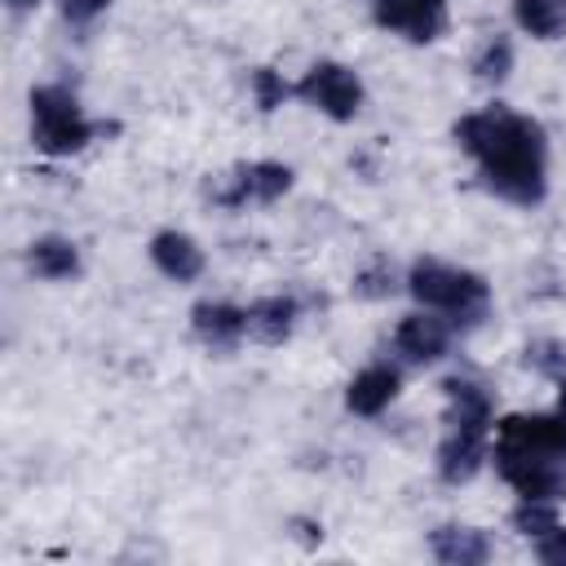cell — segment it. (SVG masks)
Listing matches in <instances>:
<instances>
[{
    "label": "cell",
    "instance_id": "cell-7",
    "mask_svg": "<svg viewBox=\"0 0 566 566\" xmlns=\"http://www.w3.org/2000/svg\"><path fill=\"white\" fill-rule=\"evenodd\" d=\"M486 438H491L486 424H455V420H447V433L438 442V473H442V482H451V486L469 482L482 469V460H486Z\"/></svg>",
    "mask_w": 566,
    "mask_h": 566
},
{
    "label": "cell",
    "instance_id": "cell-10",
    "mask_svg": "<svg viewBox=\"0 0 566 566\" xmlns=\"http://www.w3.org/2000/svg\"><path fill=\"white\" fill-rule=\"evenodd\" d=\"M447 345H451V323H447L442 314H433V310L407 314V318L398 323V332H394V349H398L407 363H416V367L438 363V358L447 354Z\"/></svg>",
    "mask_w": 566,
    "mask_h": 566
},
{
    "label": "cell",
    "instance_id": "cell-24",
    "mask_svg": "<svg viewBox=\"0 0 566 566\" xmlns=\"http://www.w3.org/2000/svg\"><path fill=\"white\" fill-rule=\"evenodd\" d=\"M535 557L548 562V566H566V526L562 522L535 539Z\"/></svg>",
    "mask_w": 566,
    "mask_h": 566
},
{
    "label": "cell",
    "instance_id": "cell-13",
    "mask_svg": "<svg viewBox=\"0 0 566 566\" xmlns=\"http://www.w3.org/2000/svg\"><path fill=\"white\" fill-rule=\"evenodd\" d=\"M398 367H389V363H371V367H363L354 380H349V389H345V407L354 411V416H380L394 398H398Z\"/></svg>",
    "mask_w": 566,
    "mask_h": 566
},
{
    "label": "cell",
    "instance_id": "cell-18",
    "mask_svg": "<svg viewBox=\"0 0 566 566\" xmlns=\"http://www.w3.org/2000/svg\"><path fill=\"white\" fill-rule=\"evenodd\" d=\"M447 389V402H451V416L447 420H455V424H486L491 429V394L482 389V385H473V380H447L442 385Z\"/></svg>",
    "mask_w": 566,
    "mask_h": 566
},
{
    "label": "cell",
    "instance_id": "cell-1",
    "mask_svg": "<svg viewBox=\"0 0 566 566\" xmlns=\"http://www.w3.org/2000/svg\"><path fill=\"white\" fill-rule=\"evenodd\" d=\"M455 142L464 155H473L482 181L509 199V203H539L548 190V142L544 128L531 115H517L509 106L473 111L455 124Z\"/></svg>",
    "mask_w": 566,
    "mask_h": 566
},
{
    "label": "cell",
    "instance_id": "cell-2",
    "mask_svg": "<svg viewBox=\"0 0 566 566\" xmlns=\"http://www.w3.org/2000/svg\"><path fill=\"white\" fill-rule=\"evenodd\" d=\"M407 292H411L424 310L442 314L451 327H460V323L473 327V323L482 318V310H486V279L473 274V270L433 261V256L411 265V274H407Z\"/></svg>",
    "mask_w": 566,
    "mask_h": 566
},
{
    "label": "cell",
    "instance_id": "cell-20",
    "mask_svg": "<svg viewBox=\"0 0 566 566\" xmlns=\"http://www.w3.org/2000/svg\"><path fill=\"white\" fill-rule=\"evenodd\" d=\"M513 526H517L522 535L539 539L544 531L557 526V509H553V500H522V504L513 509Z\"/></svg>",
    "mask_w": 566,
    "mask_h": 566
},
{
    "label": "cell",
    "instance_id": "cell-17",
    "mask_svg": "<svg viewBox=\"0 0 566 566\" xmlns=\"http://www.w3.org/2000/svg\"><path fill=\"white\" fill-rule=\"evenodd\" d=\"M513 18L535 40H562L566 35V0H513Z\"/></svg>",
    "mask_w": 566,
    "mask_h": 566
},
{
    "label": "cell",
    "instance_id": "cell-3",
    "mask_svg": "<svg viewBox=\"0 0 566 566\" xmlns=\"http://www.w3.org/2000/svg\"><path fill=\"white\" fill-rule=\"evenodd\" d=\"M31 137L44 155H75L80 146H88L93 124L80 115L75 97L62 84H40L31 93Z\"/></svg>",
    "mask_w": 566,
    "mask_h": 566
},
{
    "label": "cell",
    "instance_id": "cell-12",
    "mask_svg": "<svg viewBox=\"0 0 566 566\" xmlns=\"http://www.w3.org/2000/svg\"><path fill=\"white\" fill-rule=\"evenodd\" d=\"M190 323H195V336L208 349H234L239 336L248 332V310H239L230 301H199L190 310Z\"/></svg>",
    "mask_w": 566,
    "mask_h": 566
},
{
    "label": "cell",
    "instance_id": "cell-4",
    "mask_svg": "<svg viewBox=\"0 0 566 566\" xmlns=\"http://www.w3.org/2000/svg\"><path fill=\"white\" fill-rule=\"evenodd\" d=\"M495 469L522 500H553L557 504L566 495V464L557 455H539V451L495 442Z\"/></svg>",
    "mask_w": 566,
    "mask_h": 566
},
{
    "label": "cell",
    "instance_id": "cell-26",
    "mask_svg": "<svg viewBox=\"0 0 566 566\" xmlns=\"http://www.w3.org/2000/svg\"><path fill=\"white\" fill-rule=\"evenodd\" d=\"M9 4V13H27V9H35L40 0H4Z\"/></svg>",
    "mask_w": 566,
    "mask_h": 566
},
{
    "label": "cell",
    "instance_id": "cell-21",
    "mask_svg": "<svg viewBox=\"0 0 566 566\" xmlns=\"http://www.w3.org/2000/svg\"><path fill=\"white\" fill-rule=\"evenodd\" d=\"M354 292H358V296H367V301H380V296H389V292H394V265H389L385 256L367 261V265L354 274Z\"/></svg>",
    "mask_w": 566,
    "mask_h": 566
},
{
    "label": "cell",
    "instance_id": "cell-14",
    "mask_svg": "<svg viewBox=\"0 0 566 566\" xmlns=\"http://www.w3.org/2000/svg\"><path fill=\"white\" fill-rule=\"evenodd\" d=\"M429 544H433V557L447 566H482L491 557V539L478 526H438Z\"/></svg>",
    "mask_w": 566,
    "mask_h": 566
},
{
    "label": "cell",
    "instance_id": "cell-19",
    "mask_svg": "<svg viewBox=\"0 0 566 566\" xmlns=\"http://www.w3.org/2000/svg\"><path fill=\"white\" fill-rule=\"evenodd\" d=\"M509 71H513V44H509V35H491L473 53V75L486 80V84H500Z\"/></svg>",
    "mask_w": 566,
    "mask_h": 566
},
{
    "label": "cell",
    "instance_id": "cell-5",
    "mask_svg": "<svg viewBox=\"0 0 566 566\" xmlns=\"http://www.w3.org/2000/svg\"><path fill=\"white\" fill-rule=\"evenodd\" d=\"M296 93L310 106H318L327 119H340V124L354 119L358 106H363V80L340 62H314L305 71V80L296 84Z\"/></svg>",
    "mask_w": 566,
    "mask_h": 566
},
{
    "label": "cell",
    "instance_id": "cell-25",
    "mask_svg": "<svg viewBox=\"0 0 566 566\" xmlns=\"http://www.w3.org/2000/svg\"><path fill=\"white\" fill-rule=\"evenodd\" d=\"M106 4H111V0H62V13H66L71 22H93Z\"/></svg>",
    "mask_w": 566,
    "mask_h": 566
},
{
    "label": "cell",
    "instance_id": "cell-22",
    "mask_svg": "<svg viewBox=\"0 0 566 566\" xmlns=\"http://www.w3.org/2000/svg\"><path fill=\"white\" fill-rule=\"evenodd\" d=\"M287 93H292V88H287V80H283L274 66H256V71H252V97H256L261 111H279V106L287 102Z\"/></svg>",
    "mask_w": 566,
    "mask_h": 566
},
{
    "label": "cell",
    "instance_id": "cell-6",
    "mask_svg": "<svg viewBox=\"0 0 566 566\" xmlns=\"http://www.w3.org/2000/svg\"><path fill=\"white\" fill-rule=\"evenodd\" d=\"M292 190V168L274 159H256L230 172V186H221L212 199L221 208H248V203H274L279 195Z\"/></svg>",
    "mask_w": 566,
    "mask_h": 566
},
{
    "label": "cell",
    "instance_id": "cell-16",
    "mask_svg": "<svg viewBox=\"0 0 566 566\" xmlns=\"http://www.w3.org/2000/svg\"><path fill=\"white\" fill-rule=\"evenodd\" d=\"M27 261H31V270H35L40 279H49V283L80 274V252H75V243L62 239V234H44V239H35L31 252H27Z\"/></svg>",
    "mask_w": 566,
    "mask_h": 566
},
{
    "label": "cell",
    "instance_id": "cell-23",
    "mask_svg": "<svg viewBox=\"0 0 566 566\" xmlns=\"http://www.w3.org/2000/svg\"><path fill=\"white\" fill-rule=\"evenodd\" d=\"M526 367H535V371L562 380V376H566V345H557V340H535V345H526Z\"/></svg>",
    "mask_w": 566,
    "mask_h": 566
},
{
    "label": "cell",
    "instance_id": "cell-15",
    "mask_svg": "<svg viewBox=\"0 0 566 566\" xmlns=\"http://www.w3.org/2000/svg\"><path fill=\"white\" fill-rule=\"evenodd\" d=\"M296 318H301V305L292 296H265V301L248 305V332L265 345H283L292 336Z\"/></svg>",
    "mask_w": 566,
    "mask_h": 566
},
{
    "label": "cell",
    "instance_id": "cell-11",
    "mask_svg": "<svg viewBox=\"0 0 566 566\" xmlns=\"http://www.w3.org/2000/svg\"><path fill=\"white\" fill-rule=\"evenodd\" d=\"M150 261L172 283H190V279L203 274V248L190 234H181V230H159L150 239Z\"/></svg>",
    "mask_w": 566,
    "mask_h": 566
},
{
    "label": "cell",
    "instance_id": "cell-9",
    "mask_svg": "<svg viewBox=\"0 0 566 566\" xmlns=\"http://www.w3.org/2000/svg\"><path fill=\"white\" fill-rule=\"evenodd\" d=\"M495 442L566 460V411L557 407V416H504L495 424Z\"/></svg>",
    "mask_w": 566,
    "mask_h": 566
},
{
    "label": "cell",
    "instance_id": "cell-8",
    "mask_svg": "<svg viewBox=\"0 0 566 566\" xmlns=\"http://www.w3.org/2000/svg\"><path fill=\"white\" fill-rule=\"evenodd\" d=\"M376 22L402 40L429 44L447 27V0H376Z\"/></svg>",
    "mask_w": 566,
    "mask_h": 566
}]
</instances>
